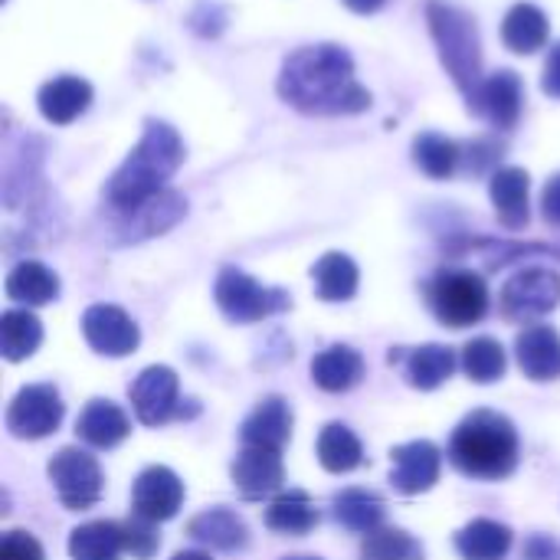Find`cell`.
<instances>
[{
	"label": "cell",
	"mask_w": 560,
	"mask_h": 560,
	"mask_svg": "<svg viewBox=\"0 0 560 560\" xmlns=\"http://www.w3.org/2000/svg\"><path fill=\"white\" fill-rule=\"evenodd\" d=\"M505 368H509V358H505V348L495 338H472L463 348V371L476 384H495V381H502Z\"/></svg>",
	"instance_id": "e575fe53"
},
{
	"label": "cell",
	"mask_w": 560,
	"mask_h": 560,
	"mask_svg": "<svg viewBox=\"0 0 560 560\" xmlns=\"http://www.w3.org/2000/svg\"><path fill=\"white\" fill-rule=\"evenodd\" d=\"M184 505V482L167 466H151L135 479L131 489V512L148 522H167Z\"/></svg>",
	"instance_id": "5bb4252c"
},
{
	"label": "cell",
	"mask_w": 560,
	"mask_h": 560,
	"mask_svg": "<svg viewBox=\"0 0 560 560\" xmlns=\"http://www.w3.org/2000/svg\"><path fill=\"white\" fill-rule=\"evenodd\" d=\"M518 368L528 381H558L560 377V335L551 325H532L515 341Z\"/></svg>",
	"instance_id": "2e32d148"
},
{
	"label": "cell",
	"mask_w": 560,
	"mask_h": 560,
	"mask_svg": "<svg viewBox=\"0 0 560 560\" xmlns=\"http://www.w3.org/2000/svg\"><path fill=\"white\" fill-rule=\"evenodd\" d=\"M528 171L522 167H499L492 174L489 194H492V207L502 220V226L509 230H522L528 223Z\"/></svg>",
	"instance_id": "ffe728a7"
},
{
	"label": "cell",
	"mask_w": 560,
	"mask_h": 560,
	"mask_svg": "<svg viewBox=\"0 0 560 560\" xmlns=\"http://www.w3.org/2000/svg\"><path fill=\"white\" fill-rule=\"evenodd\" d=\"M541 213L548 223L560 226V174H555L548 184H545V194H541Z\"/></svg>",
	"instance_id": "f35d334b"
},
{
	"label": "cell",
	"mask_w": 560,
	"mask_h": 560,
	"mask_svg": "<svg viewBox=\"0 0 560 560\" xmlns=\"http://www.w3.org/2000/svg\"><path fill=\"white\" fill-rule=\"evenodd\" d=\"M174 560H210L203 551H180V555H174Z\"/></svg>",
	"instance_id": "7bdbcfd3"
},
{
	"label": "cell",
	"mask_w": 560,
	"mask_h": 560,
	"mask_svg": "<svg viewBox=\"0 0 560 560\" xmlns=\"http://www.w3.org/2000/svg\"><path fill=\"white\" fill-rule=\"evenodd\" d=\"M364 377V358L348 345H331L312 361V381L328 394H345Z\"/></svg>",
	"instance_id": "44dd1931"
},
{
	"label": "cell",
	"mask_w": 560,
	"mask_h": 560,
	"mask_svg": "<svg viewBox=\"0 0 560 560\" xmlns=\"http://www.w3.org/2000/svg\"><path fill=\"white\" fill-rule=\"evenodd\" d=\"M230 476L243 499H266L282 489L285 469H282V456L276 450L243 446V453L230 466Z\"/></svg>",
	"instance_id": "9a60e30c"
},
{
	"label": "cell",
	"mask_w": 560,
	"mask_h": 560,
	"mask_svg": "<svg viewBox=\"0 0 560 560\" xmlns=\"http://www.w3.org/2000/svg\"><path fill=\"white\" fill-rule=\"evenodd\" d=\"M348 10H354V13H374V10H381L384 7V0H341Z\"/></svg>",
	"instance_id": "b9f144b4"
},
{
	"label": "cell",
	"mask_w": 560,
	"mask_h": 560,
	"mask_svg": "<svg viewBox=\"0 0 560 560\" xmlns=\"http://www.w3.org/2000/svg\"><path fill=\"white\" fill-rule=\"evenodd\" d=\"M121 535H125V551L131 555V558L138 560H148L158 548H161V538H158V532H154V522H148V518H131V522H125L121 525Z\"/></svg>",
	"instance_id": "8d00e7d4"
},
{
	"label": "cell",
	"mask_w": 560,
	"mask_h": 560,
	"mask_svg": "<svg viewBox=\"0 0 560 560\" xmlns=\"http://www.w3.org/2000/svg\"><path fill=\"white\" fill-rule=\"evenodd\" d=\"M413 161H417V167L423 174L443 180V177L456 174V167L463 161V151H459V144L453 138L427 131V135H417V141H413Z\"/></svg>",
	"instance_id": "836d02e7"
},
{
	"label": "cell",
	"mask_w": 560,
	"mask_h": 560,
	"mask_svg": "<svg viewBox=\"0 0 560 560\" xmlns=\"http://www.w3.org/2000/svg\"><path fill=\"white\" fill-rule=\"evenodd\" d=\"M433 315L450 328H469L489 312V289L469 269H443L427 289Z\"/></svg>",
	"instance_id": "5b68a950"
},
{
	"label": "cell",
	"mask_w": 560,
	"mask_h": 560,
	"mask_svg": "<svg viewBox=\"0 0 560 560\" xmlns=\"http://www.w3.org/2000/svg\"><path fill=\"white\" fill-rule=\"evenodd\" d=\"M190 538L207 545V548H217V551H240L246 548L249 541V532L243 525V518L230 509H210L203 515H197L190 525H187Z\"/></svg>",
	"instance_id": "7402d4cb"
},
{
	"label": "cell",
	"mask_w": 560,
	"mask_h": 560,
	"mask_svg": "<svg viewBox=\"0 0 560 560\" xmlns=\"http://www.w3.org/2000/svg\"><path fill=\"white\" fill-rule=\"evenodd\" d=\"M541 89H545V92H548L551 98H560V43H558V46H551V52H548Z\"/></svg>",
	"instance_id": "ab89813d"
},
{
	"label": "cell",
	"mask_w": 560,
	"mask_h": 560,
	"mask_svg": "<svg viewBox=\"0 0 560 560\" xmlns=\"http://www.w3.org/2000/svg\"><path fill=\"white\" fill-rule=\"evenodd\" d=\"M335 518L354 535H371L384 525V502L368 489H348L335 495Z\"/></svg>",
	"instance_id": "1f68e13d"
},
{
	"label": "cell",
	"mask_w": 560,
	"mask_h": 560,
	"mask_svg": "<svg viewBox=\"0 0 560 560\" xmlns=\"http://www.w3.org/2000/svg\"><path fill=\"white\" fill-rule=\"evenodd\" d=\"M502 39H505V46L512 52H522V56L538 52L548 43V16H545V10L535 7V3H515L505 13Z\"/></svg>",
	"instance_id": "cb8c5ba5"
},
{
	"label": "cell",
	"mask_w": 560,
	"mask_h": 560,
	"mask_svg": "<svg viewBox=\"0 0 560 560\" xmlns=\"http://www.w3.org/2000/svg\"><path fill=\"white\" fill-rule=\"evenodd\" d=\"M184 213H187V203H184L177 194L164 190V194H158L154 200L141 203L138 210L121 213V220H125V233H128V236H154V233L171 230Z\"/></svg>",
	"instance_id": "4dcf8cb0"
},
{
	"label": "cell",
	"mask_w": 560,
	"mask_h": 560,
	"mask_svg": "<svg viewBox=\"0 0 560 560\" xmlns=\"http://www.w3.org/2000/svg\"><path fill=\"white\" fill-rule=\"evenodd\" d=\"M456 551L466 560H502L512 551V532L492 518H476L456 535Z\"/></svg>",
	"instance_id": "f1b7e54d"
},
{
	"label": "cell",
	"mask_w": 560,
	"mask_h": 560,
	"mask_svg": "<svg viewBox=\"0 0 560 560\" xmlns=\"http://www.w3.org/2000/svg\"><path fill=\"white\" fill-rule=\"evenodd\" d=\"M285 560H318V558H285Z\"/></svg>",
	"instance_id": "ee69618b"
},
{
	"label": "cell",
	"mask_w": 560,
	"mask_h": 560,
	"mask_svg": "<svg viewBox=\"0 0 560 560\" xmlns=\"http://www.w3.org/2000/svg\"><path fill=\"white\" fill-rule=\"evenodd\" d=\"M427 23H430L433 43L440 49V59H443L450 79L469 98L482 85V43H479L476 20L453 3L430 0Z\"/></svg>",
	"instance_id": "277c9868"
},
{
	"label": "cell",
	"mask_w": 560,
	"mask_h": 560,
	"mask_svg": "<svg viewBox=\"0 0 560 560\" xmlns=\"http://www.w3.org/2000/svg\"><path fill=\"white\" fill-rule=\"evenodd\" d=\"M312 282H315V292H318L322 302H348L358 292L361 272H358V266H354L351 256H345V253H325L315 262V269H312Z\"/></svg>",
	"instance_id": "d4e9b609"
},
{
	"label": "cell",
	"mask_w": 560,
	"mask_h": 560,
	"mask_svg": "<svg viewBox=\"0 0 560 560\" xmlns=\"http://www.w3.org/2000/svg\"><path fill=\"white\" fill-rule=\"evenodd\" d=\"M522 102H525V89L512 69H499L495 75L482 79V85L469 95V108L502 131L515 128V121L522 118Z\"/></svg>",
	"instance_id": "4fadbf2b"
},
{
	"label": "cell",
	"mask_w": 560,
	"mask_h": 560,
	"mask_svg": "<svg viewBox=\"0 0 560 560\" xmlns=\"http://www.w3.org/2000/svg\"><path fill=\"white\" fill-rule=\"evenodd\" d=\"M184 164V141L167 121H144L138 148L121 161V167L105 184V200L118 213H131L141 203L164 194V184Z\"/></svg>",
	"instance_id": "7a4b0ae2"
},
{
	"label": "cell",
	"mask_w": 560,
	"mask_h": 560,
	"mask_svg": "<svg viewBox=\"0 0 560 560\" xmlns=\"http://www.w3.org/2000/svg\"><path fill=\"white\" fill-rule=\"evenodd\" d=\"M128 397H131L135 417H138L144 427H161V423H167V420L174 417V410H177L180 381H177V374H174L171 368L151 364V368H144V371L135 377Z\"/></svg>",
	"instance_id": "8fae6325"
},
{
	"label": "cell",
	"mask_w": 560,
	"mask_h": 560,
	"mask_svg": "<svg viewBox=\"0 0 560 560\" xmlns=\"http://www.w3.org/2000/svg\"><path fill=\"white\" fill-rule=\"evenodd\" d=\"M318 463L328 472H351L364 463V446L361 440L345 427V423H328L318 433Z\"/></svg>",
	"instance_id": "d6a6232c"
},
{
	"label": "cell",
	"mask_w": 560,
	"mask_h": 560,
	"mask_svg": "<svg viewBox=\"0 0 560 560\" xmlns=\"http://www.w3.org/2000/svg\"><path fill=\"white\" fill-rule=\"evenodd\" d=\"M279 95L305 115H358L371 108V92L358 82L354 59L335 43L295 49L282 62Z\"/></svg>",
	"instance_id": "6da1fadb"
},
{
	"label": "cell",
	"mask_w": 560,
	"mask_h": 560,
	"mask_svg": "<svg viewBox=\"0 0 560 560\" xmlns=\"http://www.w3.org/2000/svg\"><path fill=\"white\" fill-rule=\"evenodd\" d=\"M49 482L59 495V502L69 509V512H85L92 509L98 499H102V469L95 463V456L82 453V450H59L52 459H49Z\"/></svg>",
	"instance_id": "ba28073f"
},
{
	"label": "cell",
	"mask_w": 560,
	"mask_h": 560,
	"mask_svg": "<svg viewBox=\"0 0 560 560\" xmlns=\"http://www.w3.org/2000/svg\"><path fill=\"white\" fill-rule=\"evenodd\" d=\"M440 472H443V453L430 440H413L390 453V486L400 495L430 492L440 482Z\"/></svg>",
	"instance_id": "7c38bea8"
},
{
	"label": "cell",
	"mask_w": 560,
	"mask_h": 560,
	"mask_svg": "<svg viewBox=\"0 0 560 560\" xmlns=\"http://www.w3.org/2000/svg\"><path fill=\"white\" fill-rule=\"evenodd\" d=\"M75 433H79L82 443H89L95 450H112L131 433V420L112 400H89L85 410L75 420Z\"/></svg>",
	"instance_id": "d6986e66"
},
{
	"label": "cell",
	"mask_w": 560,
	"mask_h": 560,
	"mask_svg": "<svg viewBox=\"0 0 560 560\" xmlns=\"http://www.w3.org/2000/svg\"><path fill=\"white\" fill-rule=\"evenodd\" d=\"M217 305L220 312L236 322V325H253V322H262L269 315H279L292 305L289 292L282 289H269V285H259L253 276H246L243 269H220L217 276Z\"/></svg>",
	"instance_id": "8992f818"
},
{
	"label": "cell",
	"mask_w": 560,
	"mask_h": 560,
	"mask_svg": "<svg viewBox=\"0 0 560 560\" xmlns=\"http://www.w3.org/2000/svg\"><path fill=\"white\" fill-rule=\"evenodd\" d=\"M450 459L463 476L486 482L509 479L518 466V433L509 417L476 410L456 427L450 440Z\"/></svg>",
	"instance_id": "3957f363"
},
{
	"label": "cell",
	"mask_w": 560,
	"mask_h": 560,
	"mask_svg": "<svg viewBox=\"0 0 560 560\" xmlns=\"http://www.w3.org/2000/svg\"><path fill=\"white\" fill-rule=\"evenodd\" d=\"M0 560H46L43 548L26 532H7L0 541Z\"/></svg>",
	"instance_id": "74e56055"
},
{
	"label": "cell",
	"mask_w": 560,
	"mask_h": 560,
	"mask_svg": "<svg viewBox=\"0 0 560 560\" xmlns=\"http://www.w3.org/2000/svg\"><path fill=\"white\" fill-rule=\"evenodd\" d=\"M43 345V325L26 308H10L0 315V351L10 364L26 361Z\"/></svg>",
	"instance_id": "83f0119b"
},
{
	"label": "cell",
	"mask_w": 560,
	"mask_h": 560,
	"mask_svg": "<svg viewBox=\"0 0 560 560\" xmlns=\"http://www.w3.org/2000/svg\"><path fill=\"white\" fill-rule=\"evenodd\" d=\"M125 551L121 525L115 522H89L69 535V558L72 560H118Z\"/></svg>",
	"instance_id": "f546056e"
},
{
	"label": "cell",
	"mask_w": 560,
	"mask_h": 560,
	"mask_svg": "<svg viewBox=\"0 0 560 560\" xmlns=\"http://www.w3.org/2000/svg\"><path fill=\"white\" fill-rule=\"evenodd\" d=\"M499 305L509 322H538L560 305V276L545 266L522 269L502 285Z\"/></svg>",
	"instance_id": "52a82bcc"
},
{
	"label": "cell",
	"mask_w": 560,
	"mask_h": 560,
	"mask_svg": "<svg viewBox=\"0 0 560 560\" xmlns=\"http://www.w3.org/2000/svg\"><path fill=\"white\" fill-rule=\"evenodd\" d=\"M82 335L95 354L105 358H128L141 345V331L128 312L118 305H92L82 315Z\"/></svg>",
	"instance_id": "30bf717a"
},
{
	"label": "cell",
	"mask_w": 560,
	"mask_h": 560,
	"mask_svg": "<svg viewBox=\"0 0 560 560\" xmlns=\"http://www.w3.org/2000/svg\"><path fill=\"white\" fill-rule=\"evenodd\" d=\"M36 105L46 121L69 125L92 105V85L79 75H56L39 89Z\"/></svg>",
	"instance_id": "e0dca14e"
},
{
	"label": "cell",
	"mask_w": 560,
	"mask_h": 560,
	"mask_svg": "<svg viewBox=\"0 0 560 560\" xmlns=\"http://www.w3.org/2000/svg\"><path fill=\"white\" fill-rule=\"evenodd\" d=\"M62 413L66 407L52 384H30L7 407V430L16 440H43L59 430Z\"/></svg>",
	"instance_id": "9c48e42d"
},
{
	"label": "cell",
	"mask_w": 560,
	"mask_h": 560,
	"mask_svg": "<svg viewBox=\"0 0 560 560\" xmlns=\"http://www.w3.org/2000/svg\"><path fill=\"white\" fill-rule=\"evenodd\" d=\"M361 560H423V548L400 528H377L364 538Z\"/></svg>",
	"instance_id": "d590c367"
},
{
	"label": "cell",
	"mask_w": 560,
	"mask_h": 560,
	"mask_svg": "<svg viewBox=\"0 0 560 560\" xmlns=\"http://www.w3.org/2000/svg\"><path fill=\"white\" fill-rule=\"evenodd\" d=\"M292 440V407L282 397H266L243 423V443L282 453Z\"/></svg>",
	"instance_id": "ac0fdd59"
},
{
	"label": "cell",
	"mask_w": 560,
	"mask_h": 560,
	"mask_svg": "<svg viewBox=\"0 0 560 560\" xmlns=\"http://www.w3.org/2000/svg\"><path fill=\"white\" fill-rule=\"evenodd\" d=\"M525 558L528 560H555L558 558V548H555V541H548V538H532L528 541V548H525Z\"/></svg>",
	"instance_id": "60d3db41"
},
{
	"label": "cell",
	"mask_w": 560,
	"mask_h": 560,
	"mask_svg": "<svg viewBox=\"0 0 560 560\" xmlns=\"http://www.w3.org/2000/svg\"><path fill=\"white\" fill-rule=\"evenodd\" d=\"M7 295L20 305H49L59 295V276L33 259H23L7 276Z\"/></svg>",
	"instance_id": "603a6c76"
},
{
	"label": "cell",
	"mask_w": 560,
	"mask_h": 560,
	"mask_svg": "<svg viewBox=\"0 0 560 560\" xmlns=\"http://www.w3.org/2000/svg\"><path fill=\"white\" fill-rule=\"evenodd\" d=\"M453 371H456V354L453 348H443V345L413 348L404 361V377L417 390H436L440 384L453 377Z\"/></svg>",
	"instance_id": "484cf974"
},
{
	"label": "cell",
	"mask_w": 560,
	"mask_h": 560,
	"mask_svg": "<svg viewBox=\"0 0 560 560\" xmlns=\"http://www.w3.org/2000/svg\"><path fill=\"white\" fill-rule=\"evenodd\" d=\"M315 525H318V509L299 489L279 492L269 502V509H266V528L269 532H279V535H308Z\"/></svg>",
	"instance_id": "4316f807"
}]
</instances>
